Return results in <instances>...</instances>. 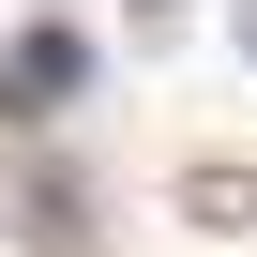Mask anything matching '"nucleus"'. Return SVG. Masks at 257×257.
Masks as SVG:
<instances>
[{
	"mask_svg": "<svg viewBox=\"0 0 257 257\" xmlns=\"http://www.w3.org/2000/svg\"><path fill=\"white\" fill-rule=\"evenodd\" d=\"M76 76H91V46H76V31H16V46H0V121H46Z\"/></svg>",
	"mask_w": 257,
	"mask_h": 257,
	"instance_id": "1",
	"label": "nucleus"
},
{
	"mask_svg": "<svg viewBox=\"0 0 257 257\" xmlns=\"http://www.w3.org/2000/svg\"><path fill=\"white\" fill-rule=\"evenodd\" d=\"M182 227L242 242V227H257V167H182Z\"/></svg>",
	"mask_w": 257,
	"mask_h": 257,
	"instance_id": "2",
	"label": "nucleus"
}]
</instances>
